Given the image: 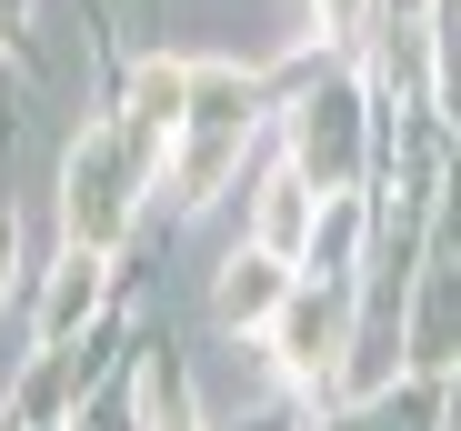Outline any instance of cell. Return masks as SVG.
<instances>
[{"label":"cell","mask_w":461,"mask_h":431,"mask_svg":"<svg viewBox=\"0 0 461 431\" xmlns=\"http://www.w3.org/2000/svg\"><path fill=\"white\" fill-rule=\"evenodd\" d=\"M281 301H291V261H281V251H261V241H251L241 261L221 271V321H230V331L281 321Z\"/></svg>","instance_id":"1"},{"label":"cell","mask_w":461,"mask_h":431,"mask_svg":"<svg viewBox=\"0 0 461 431\" xmlns=\"http://www.w3.org/2000/svg\"><path fill=\"white\" fill-rule=\"evenodd\" d=\"M301 241H312V181H301V171H281L271 191H261V251H301Z\"/></svg>","instance_id":"2"},{"label":"cell","mask_w":461,"mask_h":431,"mask_svg":"<svg viewBox=\"0 0 461 431\" xmlns=\"http://www.w3.org/2000/svg\"><path fill=\"white\" fill-rule=\"evenodd\" d=\"M11 261H21V231H11V211H0V301H11V281H21Z\"/></svg>","instance_id":"3"},{"label":"cell","mask_w":461,"mask_h":431,"mask_svg":"<svg viewBox=\"0 0 461 431\" xmlns=\"http://www.w3.org/2000/svg\"><path fill=\"white\" fill-rule=\"evenodd\" d=\"M351 21H361V0H331V40H341V31H351Z\"/></svg>","instance_id":"4"}]
</instances>
